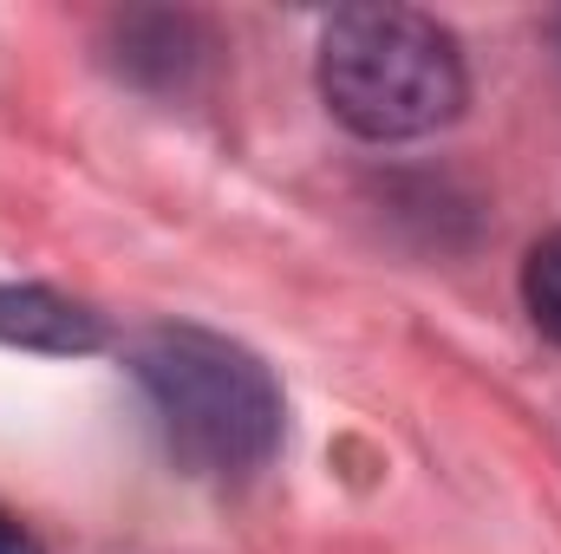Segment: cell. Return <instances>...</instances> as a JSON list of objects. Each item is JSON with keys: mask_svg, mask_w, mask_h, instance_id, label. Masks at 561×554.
<instances>
[{"mask_svg": "<svg viewBox=\"0 0 561 554\" xmlns=\"http://www.w3.org/2000/svg\"><path fill=\"white\" fill-rule=\"evenodd\" d=\"M144 399L157 412L163 443L196 476H249L280 443V385L275 372L203 326H157L131 353Z\"/></svg>", "mask_w": 561, "mask_h": 554, "instance_id": "obj_1", "label": "cell"}, {"mask_svg": "<svg viewBox=\"0 0 561 554\" xmlns=\"http://www.w3.org/2000/svg\"><path fill=\"white\" fill-rule=\"evenodd\" d=\"M320 99L366 143L431 138L463 112V53L412 7H346L320 33Z\"/></svg>", "mask_w": 561, "mask_h": 554, "instance_id": "obj_2", "label": "cell"}, {"mask_svg": "<svg viewBox=\"0 0 561 554\" xmlns=\"http://www.w3.org/2000/svg\"><path fill=\"white\" fill-rule=\"evenodd\" d=\"M209 59V33L190 20V13H131L118 20V72L157 85V92H176L196 79V66Z\"/></svg>", "mask_w": 561, "mask_h": 554, "instance_id": "obj_3", "label": "cell"}, {"mask_svg": "<svg viewBox=\"0 0 561 554\" xmlns=\"http://www.w3.org/2000/svg\"><path fill=\"white\" fill-rule=\"evenodd\" d=\"M0 339L33 353H99L105 326L92 307L53 293V287H0Z\"/></svg>", "mask_w": 561, "mask_h": 554, "instance_id": "obj_4", "label": "cell"}, {"mask_svg": "<svg viewBox=\"0 0 561 554\" xmlns=\"http://www.w3.org/2000/svg\"><path fill=\"white\" fill-rule=\"evenodd\" d=\"M523 300H529V320L542 326V339L561 346V229L529 249V262H523Z\"/></svg>", "mask_w": 561, "mask_h": 554, "instance_id": "obj_5", "label": "cell"}, {"mask_svg": "<svg viewBox=\"0 0 561 554\" xmlns=\"http://www.w3.org/2000/svg\"><path fill=\"white\" fill-rule=\"evenodd\" d=\"M0 554H46V549L33 542V529H26V522H13V516L0 509Z\"/></svg>", "mask_w": 561, "mask_h": 554, "instance_id": "obj_6", "label": "cell"}, {"mask_svg": "<svg viewBox=\"0 0 561 554\" xmlns=\"http://www.w3.org/2000/svg\"><path fill=\"white\" fill-rule=\"evenodd\" d=\"M556 46H561V20H556Z\"/></svg>", "mask_w": 561, "mask_h": 554, "instance_id": "obj_7", "label": "cell"}]
</instances>
